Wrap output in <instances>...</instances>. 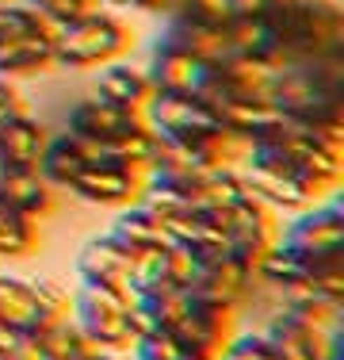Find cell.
Returning <instances> with one entry per match:
<instances>
[{"label":"cell","mask_w":344,"mask_h":360,"mask_svg":"<svg viewBox=\"0 0 344 360\" xmlns=\"http://www.w3.org/2000/svg\"><path fill=\"white\" fill-rule=\"evenodd\" d=\"M134 50V31L119 15L84 12L77 20L54 27V65L58 70H96L103 62L126 58Z\"/></svg>","instance_id":"1"},{"label":"cell","mask_w":344,"mask_h":360,"mask_svg":"<svg viewBox=\"0 0 344 360\" xmlns=\"http://www.w3.org/2000/svg\"><path fill=\"white\" fill-rule=\"evenodd\" d=\"M131 311V291L126 284H92L81 280L69 295V319L77 322V330L92 341V345H115L131 349L134 333L126 322Z\"/></svg>","instance_id":"2"},{"label":"cell","mask_w":344,"mask_h":360,"mask_svg":"<svg viewBox=\"0 0 344 360\" xmlns=\"http://www.w3.org/2000/svg\"><path fill=\"white\" fill-rule=\"evenodd\" d=\"M142 119L157 139H180V142L203 139V134L222 127L214 108L203 96H195V92H161V89L150 92Z\"/></svg>","instance_id":"3"},{"label":"cell","mask_w":344,"mask_h":360,"mask_svg":"<svg viewBox=\"0 0 344 360\" xmlns=\"http://www.w3.org/2000/svg\"><path fill=\"white\" fill-rule=\"evenodd\" d=\"M253 264L245 257H237L234 250H206L195 253V272L187 295L203 299V303H218V307H237L245 303V295L253 291Z\"/></svg>","instance_id":"4"},{"label":"cell","mask_w":344,"mask_h":360,"mask_svg":"<svg viewBox=\"0 0 344 360\" xmlns=\"http://www.w3.org/2000/svg\"><path fill=\"white\" fill-rule=\"evenodd\" d=\"M279 242L291 245L303 257H322L344 250V200L340 188H333L325 203H310V207L295 211V219L279 230Z\"/></svg>","instance_id":"5"},{"label":"cell","mask_w":344,"mask_h":360,"mask_svg":"<svg viewBox=\"0 0 344 360\" xmlns=\"http://www.w3.org/2000/svg\"><path fill=\"white\" fill-rule=\"evenodd\" d=\"M172 333H176V341L192 356L214 360L222 353V345L237 333V311L234 307L203 303V299L187 295V307H184V314L176 319V326H172Z\"/></svg>","instance_id":"6"},{"label":"cell","mask_w":344,"mask_h":360,"mask_svg":"<svg viewBox=\"0 0 344 360\" xmlns=\"http://www.w3.org/2000/svg\"><path fill=\"white\" fill-rule=\"evenodd\" d=\"M142 176L145 169L123 165V161H88L69 184V192L96 207H126L142 192Z\"/></svg>","instance_id":"7"},{"label":"cell","mask_w":344,"mask_h":360,"mask_svg":"<svg viewBox=\"0 0 344 360\" xmlns=\"http://www.w3.org/2000/svg\"><path fill=\"white\" fill-rule=\"evenodd\" d=\"M222 230H226V245L237 257H245L249 264L279 238L275 211L268 207V203H260L256 195H241L234 207L222 211Z\"/></svg>","instance_id":"8"},{"label":"cell","mask_w":344,"mask_h":360,"mask_svg":"<svg viewBox=\"0 0 344 360\" xmlns=\"http://www.w3.org/2000/svg\"><path fill=\"white\" fill-rule=\"evenodd\" d=\"M138 123H145L142 111L119 108V104H111V100H103L92 92V96H81L77 104H69L62 131L81 134V139H88V142H103V139H115L119 131H131Z\"/></svg>","instance_id":"9"},{"label":"cell","mask_w":344,"mask_h":360,"mask_svg":"<svg viewBox=\"0 0 344 360\" xmlns=\"http://www.w3.org/2000/svg\"><path fill=\"white\" fill-rule=\"evenodd\" d=\"M260 333L272 349V360H325V330L291 311H275L272 319H264Z\"/></svg>","instance_id":"10"},{"label":"cell","mask_w":344,"mask_h":360,"mask_svg":"<svg viewBox=\"0 0 344 360\" xmlns=\"http://www.w3.org/2000/svg\"><path fill=\"white\" fill-rule=\"evenodd\" d=\"M153 39L187 50V54L199 58L203 65H218V62H226V58H230L226 31L211 27V23H199V20H192V15H184V12L161 15V27H157V35H153Z\"/></svg>","instance_id":"11"},{"label":"cell","mask_w":344,"mask_h":360,"mask_svg":"<svg viewBox=\"0 0 344 360\" xmlns=\"http://www.w3.org/2000/svg\"><path fill=\"white\" fill-rule=\"evenodd\" d=\"M145 77H150L153 89L161 92H195L206 73V65L199 58H192L187 50L180 46H168V42L153 39L150 50H145Z\"/></svg>","instance_id":"12"},{"label":"cell","mask_w":344,"mask_h":360,"mask_svg":"<svg viewBox=\"0 0 344 360\" xmlns=\"http://www.w3.org/2000/svg\"><path fill=\"white\" fill-rule=\"evenodd\" d=\"M54 70V27L20 31V35L0 39V77H39Z\"/></svg>","instance_id":"13"},{"label":"cell","mask_w":344,"mask_h":360,"mask_svg":"<svg viewBox=\"0 0 344 360\" xmlns=\"http://www.w3.org/2000/svg\"><path fill=\"white\" fill-rule=\"evenodd\" d=\"M134 253L123 242H115L111 234L88 238L77 253L73 269L77 280H92V284H126V272H131Z\"/></svg>","instance_id":"14"},{"label":"cell","mask_w":344,"mask_h":360,"mask_svg":"<svg viewBox=\"0 0 344 360\" xmlns=\"http://www.w3.org/2000/svg\"><path fill=\"white\" fill-rule=\"evenodd\" d=\"M50 319H54V314H46L39 307V299H34V291H31V280L4 276V272H0V322H4L15 338L31 341Z\"/></svg>","instance_id":"15"},{"label":"cell","mask_w":344,"mask_h":360,"mask_svg":"<svg viewBox=\"0 0 344 360\" xmlns=\"http://www.w3.org/2000/svg\"><path fill=\"white\" fill-rule=\"evenodd\" d=\"M50 139V127L34 119L31 111H20L0 127V169H34L42 146Z\"/></svg>","instance_id":"16"},{"label":"cell","mask_w":344,"mask_h":360,"mask_svg":"<svg viewBox=\"0 0 344 360\" xmlns=\"http://www.w3.org/2000/svg\"><path fill=\"white\" fill-rule=\"evenodd\" d=\"M0 203L27 219H46L54 211V188L39 176V169H0Z\"/></svg>","instance_id":"17"},{"label":"cell","mask_w":344,"mask_h":360,"mask_svg":"<svg viewBox=\"0 0 344 360\" xmlns=\"http://www.w3.org/2000/svg\"><path fill=\"white\" fill-rule=\"evenodd\" d=\"M150 92H153V84H150V77H145L142 65H131L126 58L96 65V96L111 100V104L142 111L145 100H150Z\"/></svg>","instance_id":"18"},{"label":"cell","mask_w":344,"mask_h":360,"mask_svg":"<svg viewBox=\"0 0 344 360\" xmlns=\"http://www.w3.org/2000/svg\"><path fill=\"white\" fill-rule=\"evenodd\" d=\"M222 31H226L230 54H249V58L291 62V58L279 50V39H275V31H272L268 12H264V15H234V20H230Z\"/></svg>","instance_id":"19"},{"label":"cell","mask_w":344,"mask_h":360,"mask_svg":"<svg viewBox=\"0 0 344 360\" xmlns=\"http://www.w3.org/2000/svg\"><path fill=\"white\" fill-rule=\"evenodd\" d=\"M115 242H123L131 253L138 250H150V245H168V230L165 222H161V215H153L150 207H142V203H126V207H119L115 222H111L107 230Z\"/></svg>","instance_id":"20"},{"label":"cell","mask_w":344,"mask_h":360,"mask_svg":"<svg viewBox=\"0 0 344 360\" xmlns=\"http://www.w3.org/2000/svg\"><path fill=\"white\" fill-rule=\"evenodd\" d=\"M84 165H88L84 150L73 142V134H65V131L50 134L46 146H42V153H39V161H34L39 176L46 180L50 188H69Z\"/></svg>","instance_id":"21"},{"label":"cell","mask_w":344,"mask_h":360,"mask_svg":"<svg viewBox=\"0 0 344 360\" xmlns=\"http://www.w3.org/2000/svg\"><path fill=\"white\" fill-rule=\"evenodd\" d=\"M31 345L46 360H88L92 356V341L77 330V322L69 319V314H54V319L31 338Z\"/></svg>","instance_id":"22"},{"label":"cell","mask_w":344,"mask_h":360,"mask_svg":"<svg viewBox=\"0 0 344 360\" xmlns=\"http://www.w3.org/2000/svg\"><path fill=\"white\" fill-rule=\"evenodd\" d=\"M172 245V242H168ZM168 245H150V250H138L126 272V291L131 295H150V291H168L172 284V250ZM184 291V288H180Z\"/></svg>","instance_id":"23"},{"label":"cell","mask_w":344,"mask_h":360,"mask_svg":"<svg viewBox=\"0 0 344 360\" xmlns=\"http://www.w3.org/2000/svg\"><path fill=\"white\" fill-rule=\"evenodd\" d=\"M39 250V226L34 219L0 203V257H31Z\"/></svg>","instance_id":"24"},{"label":"cell","mask_w":344,"mask_h":360,"mask_svg":"<svg viewBox=\"0 0 344 360\" xmlns=\"http://www.w3.org/2000/svg\"><path fill=\"white\" fill-rule=\"evenodd\" d=\"M131 360H187V349L172 330H150L131 341Z\"/></svg>","instance_id":"25"},{"label":"cell","mask_w":344,"mask_h":360,"mask_svg":"<svg viewBox=\"0 0 344 360\" xmlns=\"http://www.w3.org/2000/svg\"><path fill=\"white\" fill-rule=\"evenodd\" d=\"M20 4H27L31 12H39L50 27H62V23L77 20V15L96 12V8H100L96 0H20Z\"/></svg>","instance_id":"26"},{"label":"cell","mask_w":344,"mask_h":360,"mask_svg":"<svg viewBox=\"0 0 344 360\" xmlns=\"http://www.w3.org/2000/svg\"><path fill=\"white\" fill-rule=\"evenodd\" d=\"M214 360H272V349L260 330H237Z\"/></svg>","instance_id":"27"},{"label":"cell","mask_w":344,"mask_h":360,"mask_svg":"<svg viewBox=\"0 0 344 360\" xmlns=\"http://www.w3.org/2000/svg\"><path fill=\"white\" fill-rule=\"evenodd\" d=\"M39 27H50L39 12H31L20 0H0V39L20 35V31H39Z\"/></svg>","instance_id":"28"},{"label":"cell","mask_w":344,"mask_h":360,"mask_svg":"<svg viewBox=\"0 0 344 360\" xmlns=\"http://www.w3.org/2000/svg\"><path fill=\"white\" fill-rule=\"evenodd\" d=\"M176 12L192 15L199 23H211V27H226L234 20V4L230 0H180Z\"/></svg>","instance_id":"29"},{"label":"cell","mask_w":344,"mask_h":360,"mask_svg":"<svg viewBox=\"0 0 344 360\" xmlns=\"http://www.w3.org/2000/svg\"><path fill=\"white\" fill-rule=\"evenodd\" d=\"M31 291H34V299H39V307L46 314H69V291L62 280H54V276H39V280H31Z\"/></svg>","instance_id":"30"},{"label":"cell","mask_w":344,"mask_h":360,"mask_svg":"<svg viewBox=\"0 0 344 360\" xmlns=\"http://www.w3.org/2000/svg\"><path fill=\"white\" fill-rule=\"evenodd\" d=\"M20 111H27V104H23L20 89H15L8 77H0V127L8 123V119H15Z\"/></svg>","instance_id":"31"},{"label":"cell","mask_w":344,"mask_h":360,"mask_svg":"<svg viewBox=\"0 0 344 360\" xmlns=\"http://www.w3.org/2000/svg\"><path fill=\"white\" fill-rule=\"evenodd\" d=\"M4 360H46V356H42V353H39V349H34V345H31V341H23V338H15V345H12V349H8V353H4Z\"/></svg>","instance_id":"32"},{"label":"cell","mask_w":344,"mask_h":360,"mask_svg":"<svg viewBox=\"0 0 344 360\" xmlns=\"http://www.w3.org/2000/svg\"><path fill=\"white\" fill-rule=\"evenodd\" d=\"M230 4H234V15H264L272 0H230Z\"/></svg>","instance_id":"33"},{"label":"cell","mask_w":344,"mask_h":360,"mask_svg":"<svg viewBox=\"0 0 344 360\" xmlns=\"http://www.w3.org/2000/svg\"><path fill=\"white\" fill-rule=\"evenodd\" d=\"M12 345H15V333L8 330L4 322H0V353H8V349H12Z\"/></svg>","instance_id":"34"},{"label":"cell","mask_w":344,"mask_h":360,"mask_svg":"<svg viewBox=\"0 0 344 360\" xmlns=\"http://www.w3.org/2000/svg\"><path fill=\"white\" fill-rule=\"evenodd\" d=\"M306 4H317V0H272V8H306Z\"/></svg>","instance_id":"35"},{"label":"cell","mask_w":344,"mask_h":360,"mask_svg":"<svg viewBox=\"0 0 344 360\" xmlns=\"http://www.w3.org/2000/svg\"><path fill=\"white\" fill-rule=\"evenodd\" d=\"M96 4H107V8H131V0H96Z\"/></svg>","instance_id":"36"},{"label":"cell","mask_w":344,"mask_h":360,"mask_svg":"<svg viewBox=\"0 0 344 360\" xmlns=\"http://www.w3.org/2000/svg\"><path fill=\"white\" fill-rule=\"evenodd\" d=\"M187 360H206V356H192V353H187Z\"/></svg>","instance_id":"37"},{"label":"cell","mask_w":344,"mask_h":360,"mask_svg":"<svg viewBox=\"0 0 344 360\" xmlns=\"http://www.w3.org/2000/svg\"><path fill=\"white\" fill-rule=\"evenodd\" d=\"M0 360H4V353H0Z\"/></svg>","instance_id":"38"}]
</instances>
